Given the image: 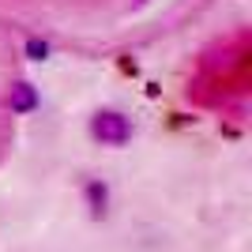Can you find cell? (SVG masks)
Masks as SVG:
<instances>
[{"instance_id": "cell-1", "label": "cell", "mask_w": 252, "mask_h": 252, "mask_svg": "<svg viewBox=\"0 0 252 252\" xmlns=\"http://www.w3.org/2000/svg\"><path fill=\"white\" fill-rule=\"evenodd\" d=\"M91 136L109 143V147H121V143H128V136H132V125H128V117L117 113V109H98V113L91 117Z\"/></svg>"}, {"instance_id": "cell-2", "label": "cell", "mask_w": 252, "mask_h": 252, "mask_svg": "<svg viewBox=\"0 0 252 252\" xmlns=\"http://www.w3.org/2000/svg\"><path fill=\"white\" fill-rule=\"evenodd\" d=\"M83 196H87L91 215H94V219H102V215H105V203H109V189H105L102 181H91V185L83 189Z\"/></svg>"}, {"instance_id": "cell-3", "label": "cell", "mask_w": 252, "mask_h": 252, "mask_svg": "<svg viewBox=\"0 0 252 252\" xmlns=\"http://www.w3.org/2000/svg\"><path fill=\"white\" fill-rule=\"evenodd\" d=\"M34 105H38V91L31 83H15L11 87V109L15 113H31Z\"/></svg>"}, {"instance_id": "cell-4", "label": "cell", "mask_w": 252, "mask_h": 252, "mask_svg": "<svg viewBox=\"0 0 252 252\" xmlns=\"http://www.w3.org/2000/svg\"><path fill=\"white\" fill-rule=\"evenodd\" d=\"M27 57H31V61H45V57H49V45H45L42 38H31V42H27Z\"/></svg>"}]
</instances>
